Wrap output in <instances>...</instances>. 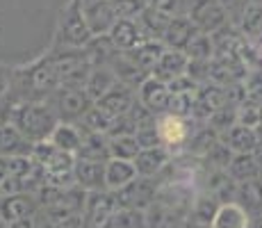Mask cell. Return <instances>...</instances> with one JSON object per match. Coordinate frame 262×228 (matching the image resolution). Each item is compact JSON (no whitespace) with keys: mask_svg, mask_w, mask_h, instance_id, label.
I'll return each mask as SVG.
<instances>
[{"mask_svg":"<svg viewBox=\"0 0 262 228\" xmlns=\"http://www.w3.org/2000/svg\"><path fill=\"white\" fill-rule=\"evenodd\" d=\"M7 121L16 126L21 135L32 144L48 141L53 130L59 126V116L48 100H16L9 108Z\"/></svg>","mask_w":262,"mask_h":228,"instance_id":"cell-1","label":"cell"},{"mask_svg":"<svg viewBox=\"0 0 262 228\" xmlns=\"http://www.w3.org/2000/svg\"><path fill=\"white\" fill-rule=\"evenodd\" d=\"M30 158L43 169L48 185H55V187H73L75 185V180H73L75 155L55 149L50 141H39V144H34Z\"/></svg>","mask_w":262,"mask_h":228,"instance_id":"cell-2","label":"cell"},{"mask_svg":"<svg viewBox=\"0 0 262 228\" xmlns=\"http://www.w3.org/2000/svg\"><path fill=\"white\" fill-rule=\"evenodd\" d=\"M92 39L94 34L82 14V0H69V5L59 12V23H57V32H55L53 50L84 48Z\"/></svg>","mask_w":262,"mask_h":228,"instance_id":"cell-3","label":"cell"},{"mask_svg":"<svg viewBox=\"0 0 262 228\" xmlns=\"http://www.w3.org/2000/svg\"><path fill=\"white\" fill-rule=\"evenodd\" d=\"M48 103L53 105L62 123H78L94 108V100L87 96L84 87H57L50 94Z\"/></svg>","mask_w":262,"mask_h":228,"instance_id":"cell-4","label":"cell"},{"mask_svg":"<svg viewBox=\"0 0 262 228\" xmlns=\"http://www.w3.org/2000/svg\"><path fill=\"white\" fill-rule=\"evenodd\" d=\"M199 121L194 119H180L173 114H160L158 116V137L160 144L169 151L171 155L187 151V144L196 130Z\"/></svg>","mask_w":262,"mask_h":228,"instance_id":"cell-5","label":"cell"},{"mask_svg":"<svg viewBox=\"0 0 262 228\" xmlns=\"http://www.w3.org/2000/svg\"><path fill=\"white\" fill-rule=\"evenodd\" d=\"M119 210L114 192H87L82 210V228H114V215Z\"/></svg>","mask_w":262,"mask_h":228,"instance_id":"cell-6","label":"cell"},{"mask_svg":"<svg viewBox=\"0 0 262 228\" xmlns=\"http://www.w3.org/2000/svg\"><path fill=\"white\" fill-rule=\"evenodd\" d=\"M158 190H160L158 178H142V176H137L133 182H128L119 192H114V196H117L119 208H133V210L146 212L155 203Z\"/></svg>","mask_w":262,"mask_h":228,"instance_id":"cell-7","label":"cell"},{"mask_svg":"<svg viewBox=\"0 0 262 228\" xmlns=\"http://www.w3.org/2000/svg\"><path fill=\"white\" fill-rule=\"evenodd\" d=\"M187 18L205 34H214L216 30L228 25V14L219 0H189Z\"/></svg>","mask_w":262,"mask_h":228,"instance_id":"cell-8","label":"cell"},{"mask_svg":"<svg viewBox=\"0 0 262 228\" xmlns=\"http://www.w3.org/2000/svg\"><path fill=\"white\" fill-rule=\"evenodd\" d=\"M82 14L94 37L110 34V30L119 21L110 0H82Z\"/></svg>","mask_w":262,"mask_h":228,"instance_id":"cell-9","label":"cell"},{"mask_svg":"<svg viewBox=\"0 0 262 228\" xmlns=\"http://www.w3.org/2000/svg\"><path fill=\"white\" fill-rule=\"evenodd\" d=\"M228 103L226 100V87L214 82H205L196 89V100H194V116L191 119L199 121V123H205V121L212 116L216 110H221Z\"/></svg>","mask_w":262,"mask_h":228,"instance_id":"cell-10","label":"cell"},{"mask_svg":"<svg viewBox=\"0 0 262 228\" xmlns=\"http://www.w3.org/2000/svg\"><path fill=\"white\" fill-rule=\"evenodd\" d=\"M39 210L41 208L37 203V196L28 194V192H16V194H9L5 199H0V217L7 224L18 219H32Z\"/></svg>","mask_w":262,"mask_h":228,"instance_id":"cell-11","label":"cell"},{"mask_svg":"<svg viewBox=\"0 0 262 228\" xmlns=\"http://www.w3.org/2000/svg\"><path fill=\"white\" fill-rule=\"evenodd\" d=\"M105 167L107 162H98V160H84V158H75L73 167V180L80 190L84 192H103L105 187Z\"/></svg>","mask_w":262,"mask_h":228,"instance_id":"cell-12","label":"cell"},{"mask_svg":"<svg viewBox=\"0 0 262 228\" xmlns=\"http://www.w3.org/2000/svg\"><path fill=\"white\" fill-rule=\"evenodd\" d=\"M137 98H139V103H142L146 110H150L155 116L169 112L171 91H169V87L162 82V80L153 78V75H148L146 82L137 89Z\"/></svg>","mask_w":262,"mask_h":228,"instance_id":"cell-13","label":"cell"},{"mask_svg":"<svg viewBox=\"0 0 262 228\" xmlns=\"http://www.w3.org/2000/svg\"><path fill=\"white\" fill-rule=\"evenodd\" d=\"M171 160H173V155L164 146H155V149L139 151V155L135 158L133 164L137 169V176H142V178H160L171 164Z\"/></svg>","mask_w":262,"mask_h":228,"instance_id":"cell-14","label":"cell"},{"mask_svg":"<svg viewBox=\"0 0 262 228\" xmlns=\"http://www.w3.org/2000/svg\"><path fill=\"white\" fill-rule=\"evenodd\" d=\"M135 100H137V94H135V89L125 87V85H117L114 89H110L107 94L103 96L100 100H96V108H100L105 114H110L112 119H119V116H125L130 112V108L135 105Z\"/></svg>","mask_w":262,"mask_h":228,"instance_id":"cell-15","label":"cell"},{"mask_svg":"<svg viewBox=\"0 0 262 228\" xmlns=\"http://www.w3.org/2000/svg\"><path fill=\"white\" fill-rule=\"evenodd\" d=\"M34 144L21 135V130L14 123L5 121L0 123V160L7 158H21V155H32Z\"/></svg>","mask_w":262,"mask_h":228,"instance_id":"cell-16","label":"cell"},{"mask_svg":"<svg viewBox=\"0 0 262 228\" xmlns=\"http://www.w3.org/2000/svg\"><path fill=\"white\" fill-rule=\"evenodd\" d=\"M189 67V57L183 53V50H171L167 48L160 57V62L155 64V69L150 71V75L158 80H162L164 85H169L171 80H176L178 75H185Z\"/></svg>","mask_w":262,"mask_h":228,"instance_id":"cell-17","label":"cell"},{"mask_svg":"<svg viewBox=\"0 0 262 228\" xmlns=\"http://www.w3.org/2000/svg\"><path fill=\"white\" fill-rule=\"evenodd\" d=\"M107 37L119 53H130V50H135L142 42H146L137 21H133V18H119V21L114 23V28L110 30Z\"/></svg>","mask_w":262,"mask_h":228,"instance_id":"cell-18","label":"cell"},{"mask_svg":"<svg viewBox=\"0 0 262 228\" xmlns=\"http://www.w3.org/2000/svg\"><path fill=\"white\" fill-rule=\"evenodd\" d=\"M219 141L224 146H228L235 155L255 153V151H258V133H255L253 128L242 126V123H235L233 128H228L226 133H221Z\"/></svg>","mask_w":262,"mask_h":228,"instance_id":"cell-19","label":"cell"},{"mask_svg":"<svg viewBox=\"0 0 262 228\" xmlns=\"http://www.w3.org/2000/svg\"><path fill=\"white\" fill-rule=\"evenodd\" d=\"M199 32L201 30L196 28L187 16H176V18H171L167 32H164V37H162V44L171 50H183L185 53L187 46L191 44V39H194Z\"/></svg>","mask_w":262,"mask_h":228,"instance_id":"cell-20","label":"cell"},{"mask_svg":"<svg viewBox=\"0 0 262 228\" xmlns=\"http://www.w3.org/2000/svg\"><path fill=\"white\" fill-rule=\"evenodd\" d=\"M135 21H137L146 42H162L164 32H167V28L171 23V16H167V14L160 12V9L150 7V5H146V9Z\"/></svg>","mask_w":262,"mask_h":228,"instance_id":"cell-21","label":"cell"},{"mask_svg":"<svg viewBox=\"0 0 262 228\" xmlns=\"http://www.w3.org/2000/svg\"><path fill=\"white\" fill-rule=\"evenodd\" d=\"M110 69L117 73V80H119L121 85H125V87H130V89H135V91L142 87V85L146 82V78H148V73L139 69L137 64H135L125 53H117V57L112 59Z\"/></svg>","mask_w":262,"mask_h":228,"instance_id":"cell-22","label":"cell"},{"mask_svg":"<svg viewBox=\"0 0 262 228\" xmlns=\"http://www.w3.org/2000/svg\"><path fill=\"white\" fill-rule=\"evenodd\" d=\"M48 141L55 146V149L64 151V153L78 155L80 149H82L84 135H82V130H80L78 123H62V121H59V126L53 130V135H50Z\"/></svg>","mask_w":262,"mask_h":228,"instance_id":"cell-23","label":"cell"},{"mask_svg":"<svg viewBox=\"0 0 262 228\" xmlns=\"http://www.w3.org/2000/svg\"><path fill=\"white\" fill-rule=\"evenodd\" d=\"M117 85H119V80H117V73H114L112 69L110 67H96V69H92V73H89L84 91H87V96L96 103V100H100L110 89L117 87Z\"/></svg>","mask_w":262,"mask_h":228,"instance_id":"cell-24","label":"cell"},{"mask_svg":"<svg viewBox=\"0 0 262 228\" xmlns=\"http://www.w3.org/2000/svg\"><path fill=\"white\" fill-rule=\"evenodd\" d=\"M228 176L235 182H249L255 178H262V167L255 153H244V155H235L233 162L228 167Z\"/></svg>","mask_w":262,"mask_h":228,"instance_id":"cell-25","label":"cell"},{"mask_svg":"<svg viewBox=\"0 0 262 228\" xmlns=\"http://www.w3.org/2000/svg\"><path fill=\"white\" fill-rule=\"evenodd\" d=\"M135 178H137V169H135L133 162L110 160L107 167H105V187L110 192H119L121 187H125Z\"/></svg>","mask_w":262,"mask_h":228,"instance_id":"cell-26","label":"cell"},{"mask_svg":"<svg viewBox=\"0 0 262 228\" xmlns=\"http://www.w3.org/2000/svg\"><path fill=\"white\" fill-rule=\"evenodd\" d=\"M249 224L251 215L235 201L233 203H221L212 219V228H249Z\"/></svg>","mask_w":262,"mask_h":228,"instance_id":"cell-27","label":"cell"},{"mask_svg":"<svg viewBox=\"0 0 262 228\" xmlns=\"http://www.w3.org/2000/svg\"><path fill=\"white\" fill-rule=\"evenodd\" d=\"M164 50H167V46H164L162 42H142L137 48L130 50V53H125V55H128L139 69L150 75V71H153L155 64L160 62V57H162Z\"/></svg>","mask_w":262,"mask_h":228,"instance_id":"cell-28","label":"cell"},{"mask_svg":"<svg viewBox=\"0 0 262 228\" xmlns=\"http://www.w3.org/2000/svg\"><path fill=\"white\" fill-rule=\"evenodd\" d=\"M235 203H239L251 217L262 215V178L239 182L237 194H235Z\"/></svg>","mask_w":262,"mask_h":228,"instance_id":"cell-29","label":"cell"},{"mask_svg":"<svg viewBox=\"0 0 262 228\" xmlns=\"http://www.w3.org/2000/svg\"><path fill=\"white\" fill-rule=\"evenodd\" d=\"M219 141V133L212 130L208 123H201L199 128L194 130V135H191L189 144H187V151L185 153L191 155L194 160H203L205 155L212 151V146Z\"/></svg>","mask_w":262,"mask_h":228,"instance_id":"cell-30","label":"cell"},{"mask_svg":"<svg viewBox=\"0 0 262 228\" xmlns=\"http://www.w3.org/2000/svg\"><path fill=\"white\" fill-rule=\"evenodd\" d=\"M84 53H87L92 67L96 69V67H110L119 50L114 48V44L110 42L107 34H103V37H94L92 42L84 46Z\"/></svg>","mask_w":262,"mask_h":228,"instance_id":"cell-31","label":"cell"},{"mask_svg":"<svg viewBox=\"0 0 262 228\" xmlns=\"http://www.w3.org/2000/svg\"><path fill=\"white\" fill-rule=\"evenodd\" d=\"M82 130V128H80ZM82 149L75 158H84V160H98V162H110V137L107 135H94V133H84Z\"/></svg>","mask_w":262,"mask_h":228,"instance_id":"cell-32","label":"cell"},{"mask_svg":"<svg viewBox=\"0 0 262 228\" xmlns=\"http://www.w3.org/2000/svg\"><path fill=\"white\" fill-rule=\"evenodd\" d=\"M219 205L221 203L212 194H208V192H196L194 205H191V212L187 219L199 221V224H205V226H212V219H214L216 210H219Z\"/></svg>","mask_w":262,"mask_h":228,"instance_id":"cell-33","label":"cell"},{"mask_svg":"<svg viewBox=\"0 0 262 228\" xmlns=\"http://www.w3.org/2000/svg\"><path fill=\"white\" fill-rule=\"evenodd\" d=\"M139 151H142V146H139V141L135 135L110 137V158L112 160L135 162V158L139 155Z\"/></svg>","mask_w":262,"mask_h":228,"instance_id":"cell-34","label":"cell"},{"mask_svg":"<svg viewBox=\"0 0 262 228\" xmlns=\"http://www.w3.org/2000/svg\"><path fill=\"white\" fill-rule=\"evenodd\" d=\"M78 126L84 130V133L110 135V130H112V126H114V119L110 114H105L100 108H96L94 105V108L82 116V121H78Z\"/></svg>","mask_w":262,"mask_h":228,"instance_id":"cell-35","label":"cell"},{"mask_svg":"<svg viewBox=\"0 0 262 228\" xmlns=\"http://www.w3.org/2000/svg\"><path fill=\"white\" fill-rule=\"evenodd\" d=\"M185 55H187L189 59H194V62H212L214 55H216L214 42H212V34L199 32L194 39H191V44L187 46Z\"/></svg>","mask_w":262,"mask_h":228,"instance_id":"cell-36","label":"cell"},{"mask_svg":"<svg viewBox=\"0 0 262 228\" xmlns=\"http://www.w3.org/2000/svg\"><path fill=\"white\" fill-rule=\"evenodd\" d=\"M194 100H196V91H178V94H171L167 114L180 116V119H191V116H194Z\"/></svg>","mask_w":262,"mask_h":228,"instance_id":"cell-37","label":"cell"},{"mask_svg":"<svg viewBox=\"0 0 262 228\" xmlns=\"http://www.w3.org/2000/svg\"><path fill=\"white\" fill-rule=\"evenodd\" d=\"M242 37H262V5H249L239 23Z\"/></svg>","mask_w":262,"mask_h":228,"instance_id":"cell-38","label":"cell"},{"mask_svg":"<svg viewBox=\"0 0 262 228\" xmlns=\"http://www.w3.org/2000/svg\"><path fill=\"white\" fill-rule=\"evenodd\" d=\"M237 123L246 126V128H260L262 126V103L260 100L246 98L237 108Z\"/></svg>","mask_w":262,"mask_h":228,"instance_id":"cell-39","label":"cell"},{"mask_svg":"<svg viewBox=\"0 0 262 228\" xmlns=\"http://www.w3.org/2000/svg\"><path fill=\"white\" fill-rule=\"evenodd\" d=\"M205 123H208L212 130H216L219 135L226 133L228 128H233V126L237 123V108H235V105H228V103H226L224 108L216 110V112L210 116Z\"/></svg>","mask_w":262,"mask_h":228,"instance_id":"cell-40","label":"cell"},{"mask_svg":"<svg viewBox=\"0 0 262 228\" xmlns=\"http://www.w3.org/2000/svg\"><path fill=\"white\" fill-rule=\"evenodd\" d=\"M114 228H148L146 212L133 210V208H119L114 215Z\"/></svg>","mask_w":262,"mask_h":228,"instance_id":"cell-41","label":"cell"},{"mask_svg":"<svg viewBox=\"0 0 262 228\" xmlns=\"http://www.w3.org/2000/svg\"><path fill=\"white\" fill-rule=\"evenodd\" d=\"M114 7V12H117V18H137L139 14L146 9V0H110Z\"/></svg>","mask_w":262,"mask_h":228,"instance_id":"cell-42","label":"cell"},{"mask_svg":"<svg viewBox=\"0 0 262 228\" xmlns=\"http://www.w3.org/2000/svg\"><path fill=\"white\" fill-rule=\"evenodd\" d=\"M148 5L160 9V12H164L171 18L187 16V12H189V0H148Z\"/></svg>","mask_w":262,"mask_h":228,"instance_id":"cell-43","label":"cell"},{"mask_svg":"<svg viewBox=\"0 0 262 228\" xmlns=\"http://www.w3.org/2000/svg\"><path fill=\"white\" fill-rule=\"evenodd\" d=\"M246 89V98L251 100H260L262 103V69H253L246 73V78L242 80Z\"/></svg>","mask_w":262,"mask_h":228,"instance_id":"cell-44","label":"cell"},{"mask_svg":"<svg viewBox=\"0 0 262 228\" xmlns=\"http://www.w3.org/2000/svg\"><path fill=\"white\" fill-rule=\"evenodd\" d=\"M167 87H169L171 94H178V91H196V89H199V85H196L194 80L185 73V75H178L176 80H171Z\"/></svg>","mask_w":262,"mask_h":228,"instance_id":"cell-45","label":"cell"},{"mask_svg":"<svg viewBox=\"0 0 262 228\" xmlns=\"http://www.w3.org/2000/svg\"><path fill=\"white\" fill-rule=\"evenodd\" d=\"M12 80H14V71L9 67H3V64H0V94L9 91V87H12Z\"/></svg>","mask_w":262,"mask_h":228,"instance_id":"cell-46","label":"cell"},{"mask_svg":"<svg viewBox=\"0 0 262 228\" xmlns=\"http://www.w3.org/2000/svg\"><path fill=\"white\" fill-rule=\"evenodd\" d=\"M32 228H57V224H55L43 210H39L37 215H34V226Z\"/></svg>","mask_w":262,"mask_h":228,"instance_id":"cell-47","label":"cell"},{"mask_svg":"<svg viewBox=\"0 0 262 228\" xmlns=\"http://www.w3.org/2000/svg\"><path fill=\"white\" fill-rule=\"evenodd\" d=\"M32 226H34V217L32 219H18V221L7 224V228H32Z\"/></svg>","mask_w":262,"mask_h":228,"instance_id":"cell-48","label":"cell"},{"mask_svg":"<svg viewBox=\"0 0 262 228\" xmlns=\"http://www.w3.org/2000/svg\"><path fill=\"white\" fill-rule=\"evenodd\" d=\"M249 228H262V215H253V217H251Z\"/></svg>","mask_w":262,"mask_h":228,"instance_id":"cell-49","label":"cell"},{"mask_svg":"<svg viewBox=\"0 0 262 228\" xmlns=\"http://www.w3.org/2000/svg\"><path fill=\"white\" fill-rule=\"evenodd\" d=\"M249 5H262V0H246Z\"/></svg>","mask_w":262,"mask_h":228,"instance_id":"cell-50","label":"cell"},{"mask_svg":"<svg viewBox=\"0 0 262 228\" xmlns=\"http://www.w3.org/2000/svg\"><path fill=\"white\" fill-rule=\"evenodd\" d=\"M0 228H7V221H5L3 217H0Z\"/></svg>","mask_w":262,"mask_h":228,"instance_id":"cell-51","label":"cell"}]
</instances>
